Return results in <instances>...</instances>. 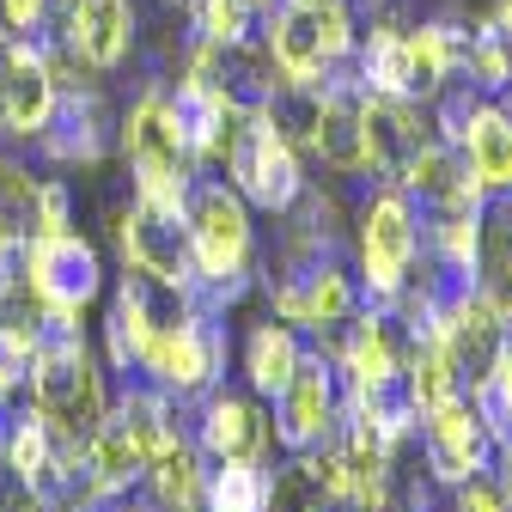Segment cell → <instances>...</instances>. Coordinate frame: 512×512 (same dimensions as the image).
<instances>
[{"label": "cell", "mask_w": 512, "mask_h": 512, "mask_svg": "<svg viewBox=\"0 0 512 512\" xmlns=\"http://www.w3.org/2000/svg\"><path fill=\"white\" fill-rule=\"evenodd\" d=\"M220 159H226V171L238 183V196H250L256 208H269V214H287L305 196L299 153L281 135V122L269 116V104H238L232 110V128H226V141H220Z\"/></svg>", "instance_id": "6da1fadb"}, {"label": "cell", "mask_w": 512, "mask_h": 512, "mask_svg": "<svg viewBox=\"0 0 512 512\" xmlns=\"http://www.w3.org/2000/svg\"><path fill=\"white\" fill-rule=\"evenodd\" d=\"M189 13H196L202 43H244L256 7H244V0H189Z\"/></svg>", "instance_id": "d6986e66"}, {"label": "cell", "mask_w": 512, "mask_h": 512, "mask_svg": "<svg viewBox=\"0 0 512 512\" xmlns=\"http://www.w3.org/2000/svg\"><path fill=\"white\" fill-rule=\"evenodd\" d=\"M25 281H31V293H37L49 311L80 317V311L98 299L104 269H98V250H92L80 232H43V238L25 244Z\"/></svg>", "instance_id": "8992f818"}, {"label": "cell", "mask_w": 512, "mask_h": 512, "mask_svg": "<svg viewBox=\"0 0 512 512\" xmlns=\"http://www.w3.org/2000/svg\"><path fill=\"white\" fill-rule=\"evenodd\" d=\"M269 55L287 86H324L342 61L354 55V19L348 0H281Z\"/></svg>", "instance_id": "7a4b0ae2"}, {"label": "cell", "mask_w": 512, "mask_h": 512, "mask_svg": "<svg viewBox=\"0 0 512 512\" xmlns=\"http://www.w3.org/2000/svg\"><path fill=\"white\" fill-rule=\"evenodd\" d=\"M110 226H116V244H122L128 275H147V281H159V287H171V293H189V287H196V256H189L183 214L153 208V202L135 196V208H116Z\"/></svg>", "instance_id": "5b68a950"}, {"label": "cell", "mask_w": 512, "mask_h": 512, "mask_svg": "<svg viewBox=\"0 0 512 512\" xmlns=\"http://www.w3.org/2000/svg\"><path fill=\"white\" fill-rule=\"evenodd\" d=\"M452 488H458V512H506V494L488 488L482 476H464V482H452Z\"/></svg>", "instance_id": "ffe728a7"}, {"label": "cell", "mask_w": 512, "mask_h": 512, "mask_svg": "<svg viewBox=\"0 0 512 512\" xmlns=\"http://www.w3.org/2000/svg\"><path fill=\"white\" fill-rule=\"evenodd\" d=\"M281 403V439L293 445V452H311V445H324L330 433V409H336V372L324 360H305L293 366V378L275 391Z\"/></svg>", "instance_id": "8fae6325"}, {"label": "cell", "mask_w": 512, "mask_h": 512, "mask_svg": "<svg viewBox=\"0 0 512 512\" xmlns=\"http://www.w3.org/2000/svg\"><path fill=\"white\" fill-rule=\"evenodd\" d=\"M128 512H147V506H128Z\"/></svg>", "instance_id": "603a6c76"}, {"label": "cell", "mask_w": 512, "mask_h": 512, "mask_svg": "<svg viewBox=\"0 0 512 512\" xmlns=\"http://www.w3.org/2000/svg\"><path fill=\"white\" fill-rule=\"evenodd\" d=\"M500 464H506V500H512V445H506V458H500Z\"/></svg>", "instance_id": "7402d4cb"}, {"label": "cell", "mask_w": 512, "mask_h": 512, "mask_svg": "<svg viewBox=\"0 0 512 512\" xmlns=\"http://www.w3.org/2000/svg\"><path fill=\"white\" fill-rule=\"evenodd\" d=\"M324 488H317V476H311V464L299 458V464H287L281 476H269V506L263 512H324Z\"/></svg>", "instance_id": "ac0fdd59"}, {"label": "cell", "mask_w": 512, "mask_h": 512, "mask_svg": "<svg viewBox=\"0 0 512 512\" xmlns=\"http://www.w3.org/2000/svg\"><path fill=\"white\" fill-rule=\"evenodd\" d=\"M49 13V0H0V19H7L13 31H37Z\"/></svg>", "instance_id": "44dd1931"}, {"label": "cell", "mask_w": 512, "mask_h": 512, "mask_svg": "<svg viewBox=\"0 0 512 512\" xmlns=\"http://www.w3.org/2000/svg\"><path fill=\"white\" fill-rule=\"evenodd\" d=\"M220 360H226V336H220L214 317H202V311L159 324V330L147 336V348H141V366L165 384V391H177V397H183V391H202V384H214Z\"/></svg>", "instance_id": "52a82bcc"}, {"label": "cell", "mask_w": 512, "mask_h": 512, "mask_svg": "<svg viewBox=\"0 0 512 512\" xmlns=\"http://www.w3.org/2000/svg\"><path fill=\"white\" fill-rule=\"evenodd\" d=\"M147 488H153V512H202V470H196V445L183 439H159V452L147 458Z\"/></svg>", "instance_id": "5bb4252c"}, {"label": "cell", "mask_w": 512, "mask_h": 512, "mask_svg": "<svg viewBox=\"0 0 512 512\" xmlns=\"http://www.w3.org/2000/svg\"><path fill=\"white\" fill-rule=\"evenodd\" d=\"M415 256V208L403 189H372L360 208V269L378 299H397Z\"/></svg>", "instance_id": "ba28073f"}, {"label": "cell", "mask_w": 512, "mask_h": 512, "mask_svg": "<svg viewBox=\"0 0 512 512\" xmlns=\"http://www.w3.org/2000/svg\"><path fill=\"white\" fill-rule=\"evenodd\" d=\"M153 330H159V324H153V311H147V287L128 281V287L110 299V360H116V366L141 360V348H147Z\"/></svg>", "instance_id": "2e32d148"}, {"label": "cell", "mask_w": 512, "mask_h": 512, "mask_svg": "<svg viewBox=\"0 0 512 512\" xmlns=\"http://www.w3.org/2000/svg\"><path fill=\"white\" fill-rule=\"evenodd\" d=\"M494 458V427L482 421L476 403L464 397H445L427 409V464L445 476V482H464V476H482Z\"/></svg>", "instance_id": "9c48e42d"}, {"label": "cell", "mask_w": 512, "mask_h": 512, "mask_svg": "<svg viewBox=\"0 0 512 512\" xmlns=\"http://www.w3.org/2000/svg\"><path fill=\"white\" fill-rule=\"evenodd\" d=\"M269 445V421L256 403L244 397H214L208 403V421H202V452L214 464H238V458H256Z\"/></svg>", "instance_id": "4fadbf2b"}, {"label": "cell", "mask_w": 512, "mask_h": 512, "mask_svg": "<svg viewBox=\"0 0 512 512\" xmlns=\"http://www.w3.org/2000/svg\"><path fill=\"white\" fill-rule=\"evenodd\" d=\"M55 43H68L92 74H110L135 43V7L128 0H68Z\"/></svg>", "instance_id": "30bf717a"}, {"label": "cell", "mask_w": 512, "mask_h": 512, "mask_svg": "<svg viewBox=\"0 0 512 512\" xmlns=\"http://www.w3.org/2000/svg\"><path fill=\"white\" fill-rule=\"evenodd\" d=\"M122 153H128V171H135V196L153 202V208L183 214L189 183H196V177H189V153H183V141H177V122H171L159 86L141 92L135 110L122 116Z\"/></svg>", "instance_id": "3957f363"}, {"label": "cell", "mask_w": 512, "mask_h": 512, "mask_svg": "<svg viewBox=\"0 0 512 512\" xmlns=\"http://www.w3.org/2000/svg\"><path fill=\"white\" fill-rule=\"evenodd\" d=\"M293 366H299V342H293L287 324H256V330H250V342H244V372H250V384H256L263 397L281 391V384L293 378Z\"/></svg>", "instance_id": "9a60e30c"}, {"label": "cell", "mask_w": 512, "mask_h": 512, "mask_svg": "<svg viewBox=\"0 0 512 512\" xmlns=\"http://www.w3.org/2000/svg\"><path fill=\"white\" fill-rule=\"evenodd\" d=\"M208 512H263L269 506V470H256V458H238V464H220L214 482L202 488Z\"/></svg>", "instance_id": "e0dca14e"}, {"label": "cell", "mask_w": 512, "mask_h": 512, "mask_svg": "<svg viewBox=\"0 0 512 512\" xmlns=\"http://www.w3.org/2000/svg\"><path fill=\"white\" fill-rule=\"evenodd\" d=\"M183 232H189V256L196 275H208L220 293H232V275H244L250 263V214L244 196L226 183H196L183 202Z\"/></svg>", "instance_id": "277c9868"}, {"label": "cell", "mask_w": 512, "mask_h": 512, "mask_svg": "<svg viewBox=\"0 0 512 512\" xmlns=\"http://www.w3.org/2000/svg\"><path fill=\"white\" fill-rule=\"evenodd\" d=\"M458 147H464V171L476 177L482 196H512V116L500 104H482L464 128H458Z\"/></svg>", "instance_id": "7c38bea8"}]
</instances>
